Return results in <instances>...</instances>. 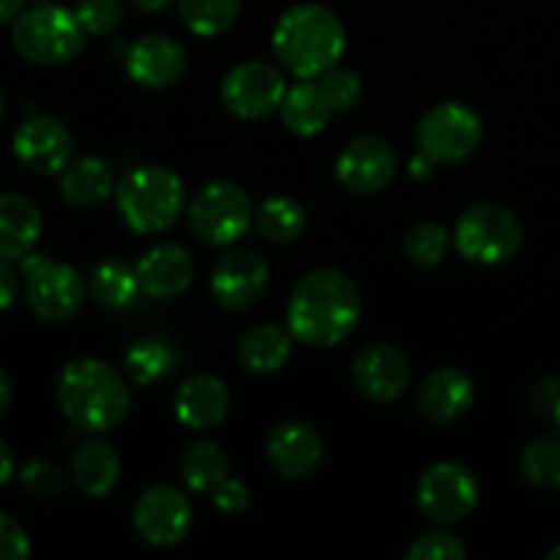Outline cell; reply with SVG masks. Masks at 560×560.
Instances as JSON below:
<instances>
[{
	"mask_svg": "<svg viewBox=\"0 0 560 560\" xmlns=\"http://www.w3.org/2000/svg\"><path fill=\"white\" fill-rule=\"evenodd\" d=\"M361 295L353 279L334 268L312 271L295 284L288 304L290 334L312 348H334L355 331Z\"/></svg>",
	"mask_w": 560,
	"mask_h": 560,
	"instance_id": "cell-1",
	"label": "cell"
},
{
	"mask_svg": "<svg viewBox=\"0 0 560 560\" xmlns=\"http://www.w3.org/2000/svg\"><path fill=\"white\" fill-rule=\"evenodd\" d=\"M58 402L66 419L85 432H109L129 416L131 392L115 366L74 359L58 375Z\"/></svg>",
	"mask_w": 560,
	"mask_h": 560,
	"instance_id": "cell-2",
	"label": "cell"
},
{
	"mask_svg": "<svg viewBox=\"0 0 560 560\" xmlns=\"http://www.w3.org/2000/svg\"><path fill=\"white\" fill-rule=\"evenodd\" d=\"M345 25L328 5H290L273 27V52L299 80H317L345 52Z\"/></svg>",
	"mask_w": 560,
	"mask_h": 560,
	"instance_id": "cell-3",
	"label": "cell"
},
{
	"mask_svg": "<svg viewBox=\"0 0 560 560\" xmlns=\"http://www.w3.org/2000/svg\"><path fill=\"white\" fill-rule=\"evenodd\" d=\"M186 208V186L173 170L135 167L118 186V211L135 233H164Z\"/></svg>",
	"mask_w": 560,
	"mask_h": 560,
	"instance_id": "cell-4",
	"label": "cell"
},
{
	"mask_svg": "<svg viewBox=\"0 0 560 560\" xmlns=\"http://www.w3.org/2000/svg\"><path fill=\"white\" fill-rule=\"evenodd\" d=\"M11 38L16 52L38 66L69 63L85 47V31L74 11L47 3L22 11Z\"/></svg>",
	"mask_w": 560,
	"mask_h": 560,
	"instance_id": "cell-5",
	"label": "cell"
},
{
	"mask_svg": "<svg viewBox=\"0 0 560 560\" xmlns=\"http://www.w3.org/2000/svg\"><path fill=\"white\" fill-rule=\"evenodd\" d=\"M523 222L509 208L495 206V202L470 206L459 217L457 233H454L459 255L465 260L485 262V266L512 260L523 246Z\"/></svg>",
	"mask_w": 560,
	"mask_h": 560,
	"instance_id": "cell-6",
	"label": "cell"
},
{
	"mask_svg": "<svg viewBox=\"0 0 560 560\" xmlns=\"http://www.w3.org/2000/svg\"><path fill=\"white\" fill-rule=\"evenodd\" d=\"M255 208L249 195L233 180H211L189 206V224L208 246H230L249 233Z\"/></svg>",
	"mask_w": 560,
	"mask_h": 560,
	"instance_id": "cell-7",
	"label": "cell"
},
{
	"mask_svg": "<svg viewBox=\"0 0 560 560\" xmlns=\"http://www.w3.org/2000/svg\"><path fill=\"white\" fill-rule=\"evenodd\" d=\"M419 151L438 164H457L481 145V118L463 102H443L427 109L416 126Z\"/></svg>",
	"mask_w": 560,
	"mask_h": 560,
	"instance_id": "cell-8",
	"label": "cell"
},
{
	"mask_svg": "<svg viewBox=\"0 0 560 560\" xmlns=\"http://www.w3.org/2000/svg\"><path fill=\"white\" fill-rule=\"evenodd\" d=\"M22 271H25L27 304L42 320L63 323L80 312L85 301V284L74 268L31 252L22 260Z\"/></svg>",
	"mask_w": 560,
	"mask_h": 560,
	"instance_id": "cell-9",
	"label": "cell"
},
{
	"mask_svg": "<svg viewBox=\"0 0 560 560\" xmlns=\"http://www.w3.org/2000/svg\"><path fill=\"white\" fill-rule=\"evenodd\" d=\"M284 77L266 60H246L233 66L222 80V102L235 118L260 120L277 113L284 102Z\"/></svg>",
	"mask_w": 560,
	"mask_h": 560,
	"instance_id": "cell-10",
	"label": "cell"
},
{
	"mask_svg": "<svg viewBox=\"0 0 560 560\" xmlns=\"http://www.w3.org/2000/svg\"><path fill=\"white\" fill-rule=\"evenodd\" d=\"M419 509L443 525L459 523L479 503V479L459 463H435L424 470L416 490Z\"/></svg>",
	"mask_w": 560,
	"mask_h": 560,
	"instance_id": "cell-11",
	"label": "cell"
},
{
	"mask_svg": "<svg viewBox=\"0 0 560 560\" xmlns=\"http://www.w3.org/2000/svg\"><path fill=\"white\" fill-rule=\"evenodd\" d=\"M397 175V151L377 135H361L348 142L337 159V180L361 197L381 195Z\"/></svg>",
	"mask_w": 560,
	"mask_h": 560,
	"instance_id": "cell-12",
	"label": "cell"
},
{
	"mask_svg": "<svg viewBox=\"0 0 560 560\" xmlns=\"http://www.w3.org/2000/svg\"><path fill=\"white\" fill-rule=\"evenodd\" d=\"M191 520H195V512H191L189 498L175 487H148L135 503L137 534L153 547H173L184 541L191 530Z\"/></svg>",
	"mask_w": 560,
	"mask_h": 560,
	"instance_id": "cell-13",
	"label": "cell"
},
{
	"mask_svg": "<svg viewBox=\"0 0 560 560\" xmlns=\"http://www.w3.org/2000/svg\"><path fill=\"white\" fill-rule=\"evenodd\" d=\"M350 377L366 399L386 405L408 392L413 372L402 350L388 342H372L353 355Z\"/></svg>",
	"mask_w": 560,
	"mask_h": 560,
	"instance_id": "cell-14",
	"label": "cell"
},
{
	"mask_svg": "<svg viewBox=\"0 0 560 560\" xmlns=\"http://www.w3.org/2000/svg\"><path fill=\"white\" fill-rule=\"evenodd\" d=\"M268 279L271 271L260 255L249 249H233L213 268L211 293L219 306L241 312L255 306L266 295Z\"/></svg>",
	"mask_w": 560,
	"mask_h": 560,
	"instance_id": "cell-15",
	"label": "cell"
},
{
	"mask_svg": "<svg viewBox=\"0 0 560 560\" xmlns=\"http://www.w3.org/2000/svg\"><path fill=\"white\" fill-rule=\"evenodd\" d=\"M266 457L284 479H310L326 457L320 432L304 421H282L268 432Z\"/></svg>",
	"mask_w": 560,
	"mask_h": 560,
	"instance_id": "cell-16",
	"label": "cell"
},
{
	"mask_svg": "<svg viewBox=\"0 0 560 560\" xmlns=\"http://www.w3.org/2000/svg\"><path fill=\"white\" fill-rule=\"evenodd\" d=\"M14 153L33 173H63L66 164L71 162V153H74V137L58 118L36 115L16 129Z\"/></svg>",
	"mask_w": 560,
	"mask_h": 560,
	"instance_id": "cell-17",
	"label": "cell"
},
{
	"mask_svg": "<svg viewBox=\"0 0 560 560\" xmlns=\"http://www.w3.org/2000/svg\"><path fill=\"white\" fill-rule=\"evenodd\" d=\"M186 66V49L180 47L175 38L164 36V33H148L140 36L126 52V71L131 80L151 91H164L184 80Z\"/></svg>",
	"mask_w": 560,
	"mask_h": 560,
	"instance_id": "cell-18",
	"label": "cell"
},
{
	"mask_svg": "<svg viewBox=\"0 0 560 560\" xmlns=\"http://www.w3.org/2000/svg\"><path fill=\"white\" fill-rule=\"evenodd\" d=\"M140 290L156 301L178 299L195 282V260L178 244H159L137 262Z\"/></svg>",
	"mask_w": 560,
	"mask_h": 560,
	"instance_id": "cell-19",
	"label": "cell"
},
{
	"mask_svg": "<svg viewBox=\"0 0 560 560\" xmlns=\"http://www.w3.org/2000/svg\"><path fill=\"white\" fill-rule=\"evenodd\" d=\"M416 405H419V413L432 424H452L463 419L474 405V383L465 372L443 366L427 375V381L416 392Z\"/></svg>",
	"mask_w": 560,
	"mask_h": 560,
	"instance_id": "cell-20",
	"label": "cell"
},
{
	"mask_svg": "<svg viewBox=\"0 0 560 560\" xmlns=\"http://www.w3.org/2000/svg\"><path fill=\"white\" fill-rule=\"evenodd\" d=\"M175 416L189 430H211L230 413V392L219 377L195 375L175 392Z\"/></svg>",
	"mask_w": 560,
	"mask_h": 560,
	"instance_id": "cell-21",
	"label": "cell"
},
{
	"mask_svg": "<svg viewBox=\"0 0 560 560\" xmlns=\"http://www.w3.org/2000/svg\"><path fill=\"white\" fill-rule=\"evenodd\" d=\"M42 235V213L25 195H0V257L25 260Z\"/></svg>",
	"mask_w": 560,
	"mask_h": 560,
	"instance_id": "cell-22",
	"label": "cell"
},
{
	"mask_svg": "<svg viewBox=\"0 0 560 560\" xmlns=\"http://www.w3.org/2000/svg\"><path fill=\"white\" fill-rule=\"evenodd\" d=\"M115 178L107 162L96 156L74 159L60 173V197L69 206L77 208H96L113 195Z\"/></svg>",
	"mask_w": 560,
	"mask_h": 560,
	"instance_id": "cell-23",
	"label": "cell"
},
{
	"mask_svg": "<svg viewBox=\"0 0 560 560\" xmlns=\"http://www.w3.org/2000/svg\"><path fill=\"white\" fill-rule=\"evenodd\" d=\"M290 353H293V334L273 323H257V326L246 328L238 342L241 364L255 375L282 370Z\"/></svg>",
	"mask_w": 560,
	"mask_h": 560,
	"instance_id": "cell-24",
	"label": "cell"
},
{
	"mask_svg": "<svg viewBox=\"0 0 560 560\" xmlns=\"http://www.w3.org/2000/svg\"><path fill=\"white\" fill-rule=\"evenodd\" d=\"M71 479L88 498H104L120 479V459L107 443H85L71 457Z\"/></svg>",
	"mask_w": 560,
	"mask_h": 560,
	"instance_id": "cell-25",
	"label": "cell"
},
{
	"mask_svg": "<svg viewBox=\"0 0 560 560\" xmlns=\"http://www.w3.org/2000/svg\"><path fill=\"white\" fill-rule=\"evenodd\" d=\"M279 109H282L284 126L299 137L320 135L334 115L320 82L312 80H301L299 85L290 88V91L284 93V102Z\"/></svg>",
	"mask_w": 560,
	"mask_h": 560,
	"instance_id": "cell-26",
	"label": "cell"
},
{
	"mask_svg": "<svg viewBox=\"0 0 560 560\" xmlns=\"http://www.w3.org/2000/svg\"><path fill=\"white\" fill-rule=\"evenodd\" d=\"M230 476V457L219 443L197 441L186 448L180 459V479L191 492L211 495Z\"/></svg>",
	"mask_w": 560,
	"mask_h": 560,
	"instance_id": "cell-27",
	"label": "cell"
},
{
	"mask_svg": "<svg viewBox=\"0 0 560 560\" xmlns=\"http://www.w3.org/2000/svg\"><path fill=\"white\" fill-rule=\"evenodd\" d=\"M257 230L271 244H290L306 230V208L288 195L268 197L255 217Z\"/></svg>",
	"mask_w": 560,
	"mask_h": 560,
	"instance_id": "cell-28",
	"label": "cell"
},
{
	"mask_svg": "<svg viewBox=\"0 0 560 560\" xmlns=\"http://www.w3.org/2000/svg\"><path fill=\"white\" fill-rule=\"evenodd\" d=\"M140 290L137 268L126 266L124 260H102L91 271V293L102 306L118 310L126 306Z\"/></svg>",
	"mask_w": 560,
	"mask_h": 560,
	"instance_id": "cell-29",
	"label": "cell"
},
{
	"mask_svg": "<svg viewBox=\"0 0 560 560\" xmlns=\"http://www.w3.org/2000/svg\"><path fill=\"white\" fill-rule=\"evenodd\" d=\"M175 366H178V353L170 345H164L162 339H137L126 350V372L140 386L162 381Z\"/></svg>",
	"mask_w": 560,
	"mask_h": 560,
	"instance_id": "cell-30",
	"label": "cell"
},
{
	"mask_svg": "<svg viewBox=\"0 0 560 560\" xmlns=\"http://www.w3.org/2000/svg\"><path fill=\"white\" fill-rule=\"evenodd\" d=\"M178 11L197 36H222L238 20L241 0H178Z\"/></svg>",
	"mask_w": 560,
	"mask_h": 560,
	"instance_id": "cell-31",
	"label": "cell"
},
{
	"mask_svg": "<svg viewBox=\"0 0 560 560\" xmlns=\"http://www.w3.org/2000/svg\"><path fill=\"white\" fill-rule=\"evenodd\" d=\"M520 474L536 490H560V441L536 438L523 448Z\"/></svg>",
	"mask_w": 560,
	"mask_h": 560,
	"instance_id": "cell-32",
	"label": "cell"
},
{
	"mask_svg": "<svg viewBox=\"0 0 560 560\" xmlns=\"http://www.w3.org/2000/svg\"><path fill=\"white\" fill-rule=\"evenodd\" d=\"M448 244H452V238H448L446 228L435 222H419L405 233L402 249L410 262L421 268H432L446 257Z\"/></svg>",
	"mask_w": 560,
	"mask_h": 560,
	"instance_id": "cell-33",
	"label": "cell"
},
{
	"mask_svg": "<svg viewBox=\"0 0 560 560\" xmlns=\"http://www.w3.org/2000/svg\"><path fill=\"white\" fill-rule=\"evenodd\" d=\"M323 93H326L328 104H331L334 113H345V109H353L355 104L361 102V93H364V85H361V77L355 71L342 69V66H334L326 74L317 77Z\"/></svg>",
	"mask_w": 560,
	"mask_h": 560,
	"instance_id": "cell-34",
	"label": "cell"
},
{
	"mask_svg": "<svg viewBox=\"0 0 560 560\" xmlns=\"http://www.w3.org/2000/svg\"><path fill=\"white\" fill-rule=\"evenodd\" d=\"M74 14L82 31L91 36H102V33H113L124 22L126 5L124 0H80Z\"/></svg>",
	"mask_w": 560,
	"mask_h": 560,
	"instance_id": "cell-35",
	"label": "cell"
},
{
	"mask_svg": "<svg viewBox=\"0 0 560 560\" xmlns=\"http://www.w3.org/2000/svg\"><path fill=\"white\" fill-rule=\"evenodd\" d=\"M410 560H465L468 547L448 530H432V534L419 536L408 547Z\"/></svg>",
	"mask_w": 560,
	"mask_h": 560,
	"instance_id": "cell-36",
	"label": "cell"
},
{
	"mask_svg": "<svg viewBox=\"0 0 560 560\" xmlns=\"http://www.w3.org/2000/svg\"><path fill=\"white\" fill-rule=\"evenodd\" d=\"M20 485L33 498H52L63 487V474H60L58 465L47 463V459H33L22 468Z\"/></svg>",
	"mask_w": 560,
	"mask_h": 560,
	"instance_id": "cell-37",
	"label": "cell"
},
{
	"mask_svg": "<svg viewBox=\"0 0 560 560\" xmlns=\"http://www.w3.org/2000/svg\"><path fill=\"white\" fill-rule=\"evenodd\" d=\"M528 405L536 419L560 427V375L539 377L528 388Z\"/></svg>",
	"mask_w": 560,
	"mask_h": 560,
	"instance_id": "cell-38",
	"label": "cell"
},
{
	"mask_svg": "<svg viewBox=\"0 0 560 560\" xmlns=\"http://www.w3.org/2000/svg\"><path fill=\"white\" fill-rule=\"evenodd\" d=\"M31 556V539L25 528L9 514H0V560H20Z\"/></svg>",
	"mask_w": 560,
	"mask_h": 560,
	"instance_id": "cell-39",
	"label": "cell"
},
{
	"mask_svg": "<svg viewBox=\"0 0 560 560\" xmlns=\"http://www.w3.org/2000/svg\"><path fill=\"white\" fill-rule=\"evenodd\" d=\"M211 498H213V506L222 509L224 514H241V512H246V506H249L252 492L244 481L228 476V479H224L222 485L211 492Z\"/></svg>",
	"mask_w": 560,
	"mask_h": 560,
	"instance_id": "cell-40",
	"label": "cell"
},
{
	"mask_svg": "<svg viewBox=\"0 0 560 560\" xmlns=\"http://www.w3.org/2000/svg\"><path fill=\"white\" fill-rule=\"evenodd\" d=\"M16 290H20L16 271L11 268V260H3V257H0V312L9 310V306L14 304Z\"/></svg>",
	"mask_w": 560,
	"mask_h": 560,
	"instance_id": "cell-41",
	"label": "cell"
},
{
	"mask_svg": "<svg viewBox=\"0 0 560 560\" xmlns=\"http://www.w3.org/2000/svg\"><path fill=\"white\" fill-rule=\"evenodd\" d=\"M435 159H430V156H427V153H421L419 151V156H416V159H410V175H413V178H421V180H424V178H430V175L432 173H435Z\"/></svg>",
	"mask_w": 560,
	"mask_h": 560,
	"instance_id": "cell-42",
	"label": "cell"
},
{
	"mask_svg": "<svg viewBox=\"0 0 560 560\" xmlns=\"http://www.w3.org/2000/svg\"><path fill=\"white\" fill-rule=\"evenodd\" d=\"M14 474V457H11V448L0 441V487L11 479Z\"/></svg>",
	"mask_w": 560,
	"mask_h": 560,
	"instance_id": "cell-43",
	"label": "cell"
},
{
	"mask_svg": "<svg viewBox=\"0 0 560 560\" xmlns=\"http://www.w3.org/2000/svg\"><path fill=\"white\" fill-rule=\"evenodd\" d=\"M25 0H0V22H11L22 14Z\"/></svg>",
	"mask_w": 560,
	"mask_h": 560,
	"instance_id": "cell-44",
	"label": "cell"
},
{
	"mask_svg": "<svg viewBox=\"0 0 560 560\" xmlns=\"http://www.w3.org/2000/svg\"><path fill=\"white\" fill-rule=\"evenodd\" d=\"M9 405H11V381H9V375L0 370V416L9 410Z\"/></svg>",
	"mask_w": 560,
	"mask_h": 560,
	"instance_id": "cell-45",
	"label": "cell"
},
{
	"mask_svg": "<svg viewBox=\"0 0 560 560\" xmlns=\"http://www.w3.org/2000/svg\"><path fill=\"white\" fill-rule=\"evenodd\" d=\"M131 3H135L140 11H148V14H156V11L167 9V5L173 3V0H131Z\"/></svg>",
	"mask_w": 560,
	"mask_h": 560,
	"instance_id": "cell-46",
	"label": "cell"
},
{
	"mask_svg": "<svg viewBox=\"0 0 560 560\" xmlns=\"http://www.w3.org/2000/svg\"><path fill=\"white\" fill-rule=\"evenodd\" d=\"M547 560H560V545L552 547V550L547 552Z\"/></svg>",
	"mask_w": 560,
	"mask_h": 560,
	"instance_id": "cell-47",
	"label": "cell"
},
{
	"mask_svg": "<svg viewBox=\"0 0 560 560\" xmlns=\"http://www.w3.org/2000/svg\"><path fill=\"white\" fill-rule=\"evenodd\" d=\"M0 118H3V96H0Z\"/></svg>",
	"mask_w": 560,
	"mask_h": 560,
	"instance_id": "cell-48",
	"label": "cell"
}]
</instances>
